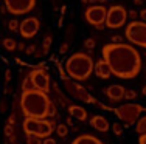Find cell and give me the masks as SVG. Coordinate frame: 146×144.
Returning a JSON list of instances; mask_svg holds the SVG:
<instances>
[{"mask_svg":"<svg viewBox=\"0 0 146 144\" xmlns=\"http://www.w3.org/2000/svg\"><path fill=\"white\" fill-rule=\"evenodd\" d=\"M103 59L109 64L112 76L134 79L141 70V56L129 43H107L103 47Z\"/></svg>","mask_w":146,"mask_h":144,"instance_id":"obj_1","label":"cell"},{"mask_svg":"<svg viewBox=\"0 0 146 144\" xmlns=\"http://www.w3.org/2000/svg\"><path fill=\"white\" fill-rule=\"evenodd\" d=\"M51 99L48 98V93L36 88L31 90H22L19 99L20 112L25 118H37L45 119L48 118V105Z\"/></svg>","mask_w":146,"mask_h":144,"instance_id":"obj_2","label":"cell"},{"mask_svg":"<svg viewBox=\"0 0 146 144\" xmlns=\"http://www.w3.org/2000/svg\"><path fill=\"white\" fill-rule=\"evenodd\" d=\"M93 59L86 53H75L65 60V71L73 81H86L93 73Z\"/></svg>","mask_w":146,"mask_h":144,"instance_id":"obj_3","label":"cell"},{"mask_svg":"<svg viewBox=\"0 0 146 144\" xmlns=\"http://www.w3.org/2000/svg\"><path fill=\"white\" fill-rule=\"evenodd\" d=\"M56 122L54 119H37V118H25L22 122V130L25 135H34L39 138H47L51 136V133L54 132Z\"/></svg>","mask_w":146,"mask_h":144,"instance_id":"obj_4","label":"cell"},{"mask_svg":"<svg viewBox=\"0 0 146 144\" xmlns=\"http://www.w3.org/2000/svg\"><path fill=\"white\" fill-rule=\"evenodd\" d=\"M143 112H146V107H143L138 102H127V104L118 105V107L113 108V113L117 115V118L121 119L126 126L135 124Z\"/></svg>","mask_w":146,"mask_h":144,"instance_id":"obj_5","label":"cell"},{"mask_svg":"<svg viewBox=\"0 0 146 144\" xmlns=\"http://www.w3.org/2000/svg\"><path fill=\"white\" fill-rule=\"evenodd\" d=\"M126 39L129 40L134 45H138L146 50V22H137V20H132L129 25L126 26Z\"/></svg>","mask_w":146,"mask_h":144,"instance_id":"obj_6","label":"cell"},{"mask_svg":"<svg viewBox=\"0 0 146 144\" xmlns=\"http://www.w3.org/2000/svg\"><path fill=\"white\" fill-rule=\"evenodd\" d=\"M127 20V11L124 6L121 5H115V6H110L107 9V16H106V23L104 25L110 30H118L121 26H124Z\"/></svg>","mask_w":146,"mask_h":144,"instance_id":"obj_7","label":"cell"},{"mask_svg":"<svg viewBox=\"0 0 146 144\" xmlns=\"http://www.w3.org/2000/svg\"><path fill=\"white\" fill-rule=\"evenodd\" d=\"M28 78H30L31 84H33V87L36 88V90L50 93V90H51V79H50V74L47 73L45 68L34 67L33 70L28 73Z\"/></svg>","mask_w":146,"mask_h":144,"instance_id":"obj_8","label":"cell"},{"mask_svg":"<svg viewBox=\"0 0 146 144\" xmlns=\"http://www.w3.org/2000/svg\"><path fill=\"white\" fill-rule=\"evenodd\" d=\"M64 87H65V90H67V93H68V95H72L73 98L79 99V101L86 102V104H95V105H96V102H98L92 95L89 93L87 90H86L84 87H82L81 84L75 82L73 79H70V78L64 81Z\"/></svg>","mask_w":146,"mask_h":144,"instance_id":"obj_9","label":"cell"},{"mask_svg":"<svg viewBox=\"0 0 146 144\" xmlns=\"http://www.w3.org/2000/svg\"><path fill=\"white\" fill-rule=\"evenodd\" d=\"M106 16H107V9L101 5H93L86 9L84 12V19L96 28H103V25L106 23Z\"/></svg>","mask_w":146,"mask_h":144,"instance_id":"obj_10","label":"cell"},{"mask_svg":"<svg viewBox=\"0 0 146 144\" xmlns=\"http://www.w3.org/2000/svg\"><path fill=\"white\" fill-rule=\"evenodd\" d=\"M5 8L14 16L28 14L36 6V0H3Z\"/></svg>","mask_w":146,"mask_h":144,"instance_id":"obj_11","label":"cell"},{"mask_svg":"<svg viewBox=\"0 0 146 144\" xmlns=\"http://www.w3.org/2000/svg\"><path fill=\"white\" fill-rule=\"evenodd\" d=\"M39 28H40L39 19L31 16V17L23 19L22 22L19 23V34H20L22 39H33V37L39 33Z\"/></svg>","mask_w":146,"mask_h":144,"instance_id":"obj_12","label":"cell"},{"mask_svg":"<svg viewBox=\"0 0 146 144\" xmlns=\"http://www.w3.org/2000/svg\"><path fill=\"white\" fill-rule=\"evenodd\" d=\"M104 93H106V96L112 102H120L121 99H124V87L123 85H118V84H113V85L106 87Z\"/></svg>","mask_w":146,"mask_h":144,"instance_id":"obj_13","label":"cell"},{"mask_svg":"<svg viewBox=\"0 0 146 144\" xmlns=\"http://www.w3.org/2000/svg\"><path fill=\"white\" fill-rule=\"evenodd\" d=\"M93 71H95V74L100 78V79H109V78L112 76V70H110L109 64H107L104 59H100L98 62L95 64Z\"/></svg>","mask_w":146,"mask_h":144,"instance_id":"obj_14","label":"cell"},{"mask_svg":"<svg viewBox=\"0 0 146 144\" xmlns=\"http://www.w3.org/2000/svg\"><path fill=\"white\" fill-rule=\"evenodd\" d=\"M90 126H92L93 129L96 130V132H107V130L110 129V124L109 121H107L106 118H104L103 115H95L90 118Z\"/></svg>","mask_w":146,"mask_h":144,"instance_id":"obj_15","label":"cell"},{"mask_svg":"<svg viewBox=\"0 0 146 144\" xmlns=\"http://www.w3.org/2000/svg\"><path fill=\"white\" fill-rule=\"evenodd\" d=\"M68 110V115L72 116V118L78 119V121H86V119L89 118V113L86 110L84 107H81V105H75V104H70L67 107Z\"/></svg>","mask_w":146,"mask_h":144,"instance_id":"obj_16","label":"cell"},{"mask_svg":"<svg viewBox=\"0 0 146 144\" xmlns=\"http://www.w3.org/2000/svg\"><path fill=\"white\" fill-rule=\"evenodd\" d=\"M72 144H103V141L93 135H79L73 139Z\"/></svg>","mask_w":146,"mask_h":144,"instance_id":"obj_17","label":"cell"},{"mask_svg":"<svg viewBox=\"0 0 146 144\" xmlns=\"http://www.w3.org/2000/svg\"><path fill=\"white\" fill-rule=\"evenodd\" d=\"M135 132L138 135H145L146 133V115L145 116H140L135 122Z\"/></svg>","mask_w":146,"mask_h":144,"instance_id":"obj_18","label":"cell"},{"mask_svg":"<svg viewBox=\"0 0 146 144\" xmlns=\"http://www.w3.org/2000/svg\"><path fill=\"white\" fill-rule=\"evenodd\" d=\"M53 90H54V93H56V98H58V102H61V105H64V107H68L70 105V102H68V99L65 98L64 95H62V91L59 90V87L56 84L53 85Z\"/></svg>","mask_w":146,"mask_h":144,"instance_id":"obj_19","label":"cell"},{"mask_svg":"<svg viewBox=\"0 0 146 144\" xmlns=\"http://www.w3.org/2000/svg\"><path fill=\"white\" fill-rule=\"evenodd\" d=\"M54 132H56L58 136H61V138H65V136L68 135V126H67V124H62V122H59V124H56V127H54Z\"/></svg>","mask_w":146,"mask_h":144,"instance_id":"obj_20","label":"cell"},{"mask_svg":"<svg viewBox=\"0 0 146 144\" xmlns=\"http://www.w3.org/2000/svg\"><path fill=\"white\" fill-rule=\"evenodd\" d=\"M3 47H5V50H8V51H14L17 48L16 39H13V37H5V39H3Z\"/></svg>","mask_w":146,"mask_h":144,"instance_id":"obj_21","label":"cell"},{"mask_svg":"<svg viewBox=\"0 0 146 144\" xmlns=\"http://www.w3.org/2000/svg\"><path fill=\"white\" fill-rule=\"evenodd\" d=\"M51 47V34H47V36L44 37V43H42V50H40L39 56H44V54L48 53V50H50Z\"/></svg>","mask_w":146,"mask_h":144,"instance_id":"obj_22","label":"cell"},{"mask_svg":"<svg viewBox=\"0 0 146 144\" xmlns=\"http://www.w3.org/2000/svg\"><path fill=\"white\" fill-rule=\"evenodd\" d=\"M25 144H42V138L34 135H27L25 136Z\"/></svg>","mask_w":146,"mask_h":144,"instance_id":"obj_23","label":"cell"},{"mask_svg":"<svg viewBox=\"0 0 146 144\" xmlns=\"http://www.w3.org/2000/svg\"><path fill=\"white\" fill-rule=\"evenodd\" d=\"M135 98H137V91L132 90V88H124V99L126 101H132Z\"/></svg>","mask_w":146,"mask_h":144,"instance_id":"obj_24","label":"cell"},{"mask_svg":"<svg viewBox=\"0 0 146 144\" xmlns=\"http://www.w3.org/2000/svg\"><path fill=\"white\" fill-rule=\"evenodd\" d=\"M19 23H20V22H17L16 19L9 20V22H8V30H9L11 33H16V31L19 33Z\"/></svg>","mask_w":146,"mask_h":144,"instance_id":"obj_25","label":"cell"},{"mask_svg":"<svg viewBox=\"0 0 146 144\" xmlns=\"http://www.w3.org/2000/svg\"><path fill=\"white\" fill-rule=\"evenodd\" d=\"M112 130H113V133H115L117 136L123 135V126H121L120 122H113V124H112Z\"/></svg>","mask_w":146,"mask_h":144,"instance_id":"obj_26","label":"cell"},{"mask_svg":"<svg viewBox=\"0 0 146 144\" xmlns=\"http://www.w3.org/2000/svg\"><path fill=\"white\" fill-rule=\"evenodd\" d=\"M56 105H54L53 101H50V105H48V118H54L56 116Z\"/></svg>","mask_w":146,"mask_h":144,"instance_id":"obj_27","label":"cell"},{"mask_svg":"<svg viewBox=\"0 0 146 144\" xmlns=\"http://www.w3.org/2000/svg\"><path fill=\"white\" fill-rule=\"evenodd\" d=\"M58 71H59V76H61L62 81L68 79V74H67V71H65V67H62L61 64H58Z\"/></svg>","mask_w":146,"mask_h":144,"instance_id":"obj_28","label":"cell"},{"mask_svg":"<svg viewBox=\"0 0 146 144\" xmlns=\"http://www.w3.org/2000/svg\"><path fill=\"white\" fill-rule=\"evenodd\" d=\"M31 88H34V87H33V84H31L30 78L27 76L25 79H23V82H22V90H31Z\"/></svg>","mask_w":146,"mask_h":144,"instance_id":"obj_29","label":"cell"},{"mask_svg":"<svg viewBox=\"0 0 146 144\" xmlns=\"http://www.w3.org/2000/svg\"><path fill=\"white\" fill-rule=\"evenodd\" d=\"M3 132H5L6 136H13V135H14V129H13L11 124H6L5 129H3Z\"/></svg>","mask_w":146,"mask_h":144,"instance_id":"obj_30","label":"cell"},{"mask_svg":"<svg viewBox=\"0 0 146 144\" xmlns=\"http://www.w3.org/2000/svg\"><path fill=\"white\" fill-rule=\"evenodd\" d=\"M84 47L87 48V50H93V48H95V40L93 39H86L84 40Z\"/></svg>","mask_w":146,"mask_h":144,"instance_id":"obj_31","label":"cell"},{"mask_svg":"<svg viewBox=\"0 0 146 144\" xmlns=\"http://www.w3.org/2000/svg\"><path fill=\"white\" fill-rule=\"evenodd\" d=\"M67 51H68V43L67 42H64V43H61V45H59V53H61V54L67 53Z\"/></svg>","mask_w":146,"mask_h":144,"instance_id":"obj_32","label":"cell"},{"mask_svg":"<svg viewBox=\"0 0 146 144\" xmlns=\"http://www.w3.org/2000/svg\"><path fill=\"white\" fill-rule=\"evenodd\" d=\"M34 51H36V45H28V47H25V53H27V54H34Z\"/></svg>","mask_w":146,"mask_h":144,"instance_id":"obj_33","label":"cell"},{"mask_svg":"<svg viewBox=\"0 0 146 144\" xmlns=\"http://www.w3.org/2000/svg\"><path fill=\"white\" fill-rule=\"evenodd\" d=\"M42 144H56V139L51 138V136H47V138L42 139Z\"/></svg>","mask_w":146,"mask_h":144,"instance_id":"obj_34","label":"cell"},{"mask_svg":"<svg viewBox=\"0 0 146 144\" xmlns=\"http://www.w3.org/2000/svg\"><path fill=\"white\" fill-rule=\"evenodd\" d=\"M127 17H131L132 20H135L138 17V12L135 11V9H131V11H127Z\"/></svg>","mask_w":146,"mask_h":144,"instance_id":"obj_35","label":"cell"},{"mask_svg":"<svg viewBox=\"0 0 146 144\" xmlns=\"http://www.w3.org/2000/svg\"><path fill=\"white\" fill-rule=\"evenodd\" d=\"M121 39H123V37H121V36H118V34H115V36H112V37H110L112 43H120V42H121Z\"/></svg>","mask_w":146,"mask_h":144,"instance_id":"obj_36","label":"cell"},{"mask_svg":"<svg viewBox=\"0 0 146 144\" xmlns=\"http://www.w3.org/2000/svg\"><path fill=\"white\" fill-rule=\"evenodd\" d=\"M8 124H11V126H14V124H16V115H14V113L8 116Z\"/></svg>","mask_w":146,"mask_h":144,"instance_id":"obj_37","label":"cell"},{"mask_svg":"<svg viewBox=\"0 0 146 144\" xmlns=\"http://www.w3.org/2000/svg\"><path fill=\"white\" fill-rule=\"evenodd\" d=\"M138 16H140V19L143 20V22H146V9H141V11L138 12Z\"/></svg>","mask_w":146,"mask_h":144,"instance_id":"obj_38","label":"cell"},{"mask_svg":"<svg viewBox=\"0 0 146 144\" xmlns=\"http://www.w3.org/2000/svg\"><path fill=\"white\" fill-rule=\"evenodd\" d=\"M138 144H146V133H145V135H140V138H138Z\"/></svg>","mask_w":146,"mask_h":144,"instance_id":"obj_39","label":"cell"},{"mask_svg":"<svg viewBox=\"0 0 146 144\" xmlns=\"http://www.w3.org/2000/svg\"><path fill=\"white\" fill-rule=\"evenodd\" d=\"M5 79H6V82H9V81H11V70H6Z\"/></svg>","mask_w":146,"mask_h":144,"instance_id":"obj_40","label":"cell"},{"mask_svg":"<svg viewBox=\"0 0 146 144\" xmlns=\"http://www.w3.org/2000/svg\"><path fill=\"white\" fill-rule=\"evenodd\" d=\"M82 3H96V2H104V0H81Z\"/></svg>","mask_w":146,"mask_h":144,"instance_id":"obj_41","label":"cell"},{"mask_svg":"<svg viewBox=\"0 0 146 144\" xmlns=\"http://www.w3.org/2000/svg\"><path fill=\"white\" fill-rule=\"evenodd\" d=\"M17 48H19L20 51H23V50H25V45H23V42H19V43H17Z\"/></svg>","mask_w":146,"mask_h":144,"instance_id":"obj_42","label":"cell"},{"mask_svg":"<svg viewBox=\"0 0 146 144\" xmlns=\"http://www.w3.org/2000/svg\"><path fill=\"white\" fill-rule=\"evenodd\" d=\"M65 124H67V126H73V119H72V116H68V118H67Z\"/></svg>","mask_w":146,"mask_h":144,"instance_id":"obj_43","label":"cell"},{"mask_svg":"<svg viewBox=\"0 0 146 144\" xmlns=\"http://www.w3.org/2000/svg\"><path fill=\"white\" fill-rule=\"evenodd\" d=\"M16 62L19 64V65H25V62H23V60H20L19 57H16Z\"/></svg>","mask_w":146,"mask_h":144,"instance_id":"obj_44","label":"cell"},{"mask_svg":"<svg viewBox=\"0 0 146 144\" xmlns=\"http://www.w3.org/2000/svg\"><path fill=\"white\" fill-rule=\"evenodd\" d=\"M135 5H143V0H134Z\"/></svg>","mask_w":146,"mask_h":144,"instance_id":"obj_45","label":"cell"},{"mask_svg":"<svg viewBox=\"0 0 146 144\" xmlns=\"http://www.w3.org/2000/svg\"><path fill=\"white\" fill-rule=\"evenodd\" d=\"M141 93H143V95L146 96V85H145V87H143V88H141Z\"/></svg>","mask_w":146,"mask_h":144,"instance_id":"obj_46","label":"cell"},{"mask_svg":"<svg viewBox=\"0 0 146 144\" xmlns=\"http://www.w3.org/2000/svg\"><path fill=\"white\" fill-rule=\"evenodd\" d=\"M143 2H146V0H143Z\"/></svg>","mask_w":146,"mask_h":144,"instance_id":"obj_47","label":"cell"},{"mask_svg":"<svg viewBox=\"0 0 146 144\" xmlns=\"http://www.w3.org/2000/svg\"><path fill=\"white\" fill-rule=\"evenodd\" d=\"M145 78H146V74H145Z\"/></svg>","mask_w":146,"mask_h":144,"instance_id":"obj_48","label":"cell"}]
</instances>
